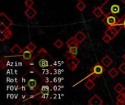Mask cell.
Wrapping results in <instances>:
<instances>
[{
  "label": "cell",
  "mask_w": 125,
  "mask_h": 105,
  "mask_svg": "<svg viewBox=\"0 0 125 105\" xmlns=\"http://www.w3.org/2000/svg\"><path fill=\"white\" fill-rule=\"evenodd\" d=\"M37 11L34 10V9H33L31 7H28L27 8V10L25 11V14H26V15L29 18V19H32L36 15H37Z\"/></svg>",
  "instance_id": "ba28073f"
},
{
  "label": "cell",
  "mask_w": 125,
  "mask_h": 105,
  "mask_svg": "<svg viewBox=\"0 0 125 105\" xmlns=\"http://www.w3.org/2000/svg\"><path fill=\"white\" fill-rule=\"evenodd\" d=\"M38 66L42 69H51L53 68V58L50 56L48 58H45V57H40V59L37 61Z\"/></svg>",
  "instance_id": "3957f363"
},
{
  "label": "cell",
  "mask_w": 125,
  "mask_h": 105,
  "mask_svg": "<svg viewBox=\"0 0 125 105\" xmlns=\"http://www.w3.org/2000/svg\"><path fill=\"white\" fill-rule=\"evenodd\" d=\"M84 86H85V87L88 89V90H92L94 86H95V83H94V81L93 80H88L86 83H85V84H84Z\"/></svg>",
  "instance_id": "9a60e30c"
},
{
  "label": "cell",
  "mask_w": 125,
  "mask_h": 105,
  "mask_svg": "<svg viewBox=\"0 0 125 105\" xmlns=\"http://www.w3.org/2000/svg\"><path fill=\"white\" fill-rule=\"evenodd\" d=\"M122 26H123V28L125 29V18H124L121 21H120V23H119Z\"/></svg>",
  "instance_id": "836d02e7"
},
{
  "label": "cell",
  "mask_w": 125,
  "mask_h": 105,
  "mask_svg": "<svg viewBox=\"0 0 125 105\" xmlns=\"http://www.w3.org/2000/svg\"><path fill=\"white\" fill-rule=\"evenodd\" d=\"M93 14L97 18H99L100 17H101L103 15V10H102V9H101V7H97L94 10H93Z\"/></svg>",
  "instance_id": "4fadbf2b"
},
{
  "label": "cell",
  "mask_w": 125,
  "mask_h": 105,
  "mask_svg": "<svg viewBox=\"0 0 125 105\" xmlns=\"http://www.w3.org/2000/svg\"><path fill=\"white\" fill-rule=\"evenodd\" d=\"M0 23H3L7 28H9L10 26L13 25V22L4 12H1V14H0Z\"/></svg>",
  "instance_id": "8992f818"
},
{
  "label": "cell",
  "mask_w": 125,
  "mask_h": 105,
  "mask_svg": "<svg viewBox=\"0 0 125 105\" xmlns=\"http://www.w3.org/2000/svg\"><path fill=\"white\" fill-rule=\"evenodd\" d=\"M111 28H112L114 30H115L116 32L119 33V32L122 30V29L123 28V26H122L120 23H118V24H116V25H115V26H111Z\"/></svg>",
  "instance_id": "44dd1931"
},
{
  "label": "cell",
  "mask_w": 125,
  "mask_h": 105,
  "mask_svg": "<svg viewBox=\"0 0 125 105\" xmlns=\"http://www.w3.org/2000/svg\"><path fill=\"white\" fill-rule=\"evenodd\" d=\"M1 34H2L5 37V38H6L7 39H10V38L12 37V34L11 31H10V29H8V30H7L5 32H4V33H1Z\"/></svg>",
  "instance_id": "ffe728a7"
},
{
  "label": "cell",
  "mask_w": 125,
  "mask_h": 105,
  "mask_svg": "<svg viewBox=\"0 0 125 105\" xmlns=\"http://www.w3.org/2000/svg\"><path fill=\"white\" fill-rule=\"evenodd\" d=\"M78 1H82V0H78Z\"/></svg>",
  "instance_id": "d590c367"
},
{
  "label": "cell",
  "mask_w": 125,
  "mask_h": 105,
  "mask_svg": "<svg viewBox=\"0 0 125 105\" xmlns=\"http://www.w3.org/2000/svg\"><path fill=\"white\" fill-rule=\"evenodd\" d=\"M48 55V52H47L43 48H41L38 50L37 54L36 56H37V57H41V58H42V57L47 56Z\"/></svg>",
  "instance_id": "2e32d148"
},
{
  "label": "cell",
  "mask_w": 125,
  "mask_h": 105,
  "mask_svg": "<svg viewBox=\"0 0 125 105\" xmlns=\"http://www.w3.org/2000/svg\"><path fill=\"white\" fill-rule=\"evenodd\" d=\"M54 45L56 46V48H60L63 45V42L61 39H56V42H54Z\"/></svg>",
  "instance_id": "cb8c5ba5"
},
{
  "label": "cell",
  "mask_w": 125,
  "mask_h": 105,
  "mask_svg": "<svg viewBox=\"0 0 125 105\" xmlns=\"http://www.w3.org/2000/svg\"><path fill=\"white\" fill-rule=\"evenodd\" d=\"M78 46H75V47L69 48V50H70L74 56H76V55L78 54Z\"/></svg>",
  "instance_id": "603a6c76"
},
{
  "label": "cell",
  "mask_w": 125,
  "mask_h": 105,
  "mask_svg": "<svg viewBox=\"0 0 125 105\" xmlns=\"http://www.w3.org/2000/svg\"><path fill=\"white\" fill-rule=\"evenodd\" d=\"M23 49L19 47V45H18L17 44L14 45V46L10 49V52L12 54H14L15 56H18L20 53H21L23 52Z\"/></svg>",
  "instance_id": "7c38bea8"
},
{
  "label": "cell",
  "mask_w": 125,
  "mask_h": 105,
  "mask_svg": "<svg viewBox=\"0 0 125 105\" xmlns=\"http://www.w3.org/2000/svg\"><path fill=\"white\" fill-rule=\"evenodd\" d=\"M74 55L69 50V51H67L66 53H65V55H64V57L67 58V59H70V58H71Z\"/></svg>",
  "instance_id": "f546056e"
},
{
  "label": "cell",
  "mask_w": 125,
  "mask_h": 105,
  "mask_svg": "<svg viewBox=\"0 0 125 105\" xmlns=\"http://www.w3.org/2000/svg\"><path fill=\"white\" fill-rule=\"evenodd\" d=\"M100 7L104 16L113 14L117 16L121 20L125 18V0H106Z\"/></svg>",
  "instance_id": "6da1fadb"
},
{
  "label": "cell",
  "mask_w": 125,
  "mask_h": 105,
  "mask_svg": "<svg viewBox=\"0 0 125 105\" xmlns=\"http://www.w3.org/2000/svg\"><path fill=\"white\" fill-rule=\"evenodd\" d=\"M105 67L103 65V64L101 63H97L96 64H94L92 69H91V73H93L94 75H97V77H100L101 76L104 72H105Z\"/></svg>",
  "instance_id": "5b68a950"
},
{
  "label": "cell",
  "mask_w": 125,
  "mask_h": 105,
  "mask_svg": "<svg viewBox=\"0 0 125 105\" xmlns=\"http://www.w3.org/2000/svg\"><path fill=\"white\" fill-rule=\"evenodd\" d=\"M27 49H29V50H31V51H34V50H35V49L37 48V46L33 43V42H29V44L28 45H26V47Z\"/></svg>",
  "instance_id": "7402d4cb"
},
{
  "label": "cell",
  "mask_w": 125,
  "mask_h": 105,
  "mask_svg": "<svg viewBox=\"0 0 125 105\" xmlns=\"http://www.w3.org/2000/svg\"><path fill=\"white\" fill-rule=\"evenodd\" d=\"M88 104L90 105H102L103 104V102L97 95L95 94L91 98V99L89 101Z\"/></svg>",
  "instance_id": "52a82bcc"
},
{
  "label": "cell",
  "mask_w": 125,
  "mask_h": 105,
  "mask_svg": "<svg viewBox=\"0 0 125 105\" xmlns=\"http://www.w3.org/2000/svg\"><path fill=\"white\" fill-rule=\"evenodd\" d=\"M78 44L79 43H78V42H73V43H71V44L68 45L67 47H68V48H73V47H75V46H78Z\"/></svg>",
  "instance_id": "d6a6232c"
},
{
  "label": "cell",
  "mask_w": 125,
  "mask_h": 105,
  "mask_svg": "<svg viewBox=\"0 0 125 105\" xmlns=\"http://www.w3.org/2000/svg\"><path fill=\"white\" fill-rule=\"evenodd\" d=\"M119 33L116 32L115 30H114L111 27H108V29H106V31H105V34L108 35L111 39H114L116 37V36Z\"/></svg>",
  "instance_id": "9c48e42d"
},
{
  "label": "cell",
  "mask_w": 125,
  "mask_h": 105,
  "mask_svg": "<svg viewBox=\"0 0 125 105\" xmlns=\"http://www.w3.org/2000/svg\"><path fill=\"white\" fill-rule=\"evenodd\" d=\"M125 89V87L121 84V83H117V85L114 87V91H116L118 94H120L123 90Z\"/></svg>",
  "instance_id": "ac0fdd59"
},
{
  "label": "cell",
  "mask_w": 125,
  "mask_h": 105,
  "mask_svg": "<svg viewBox=\"0 0 125 105\" xmlns=\"http://www.w3.org/2000/svg\"><path fill=\"white\" fill-rule=\"evenodd\" d=\"M121 20L116 16L115 15L110 14L108 15H106L103 19V23L107 26V27H111L113 26H115L118 23H119Z\"/></svg>",
  "instance_id": "7a4b0ae2"
},
{
  "label": "cell",
  "mask_w": 125,
  "mask_h": 105,
  "mask_svg": "<svg viewBox=\"0 0 125 105\" xmlns=\"http://www.w3.org/2000/svg\"><path fill=\"white\" fill-rule=\"evenodd\" d=\"M8 29H9V28H7L6 26H4L3 23H0V33H4Z\"/></svg>",
  "instance_id": "d4e9b609"
},
{
  "label": "cell",
  "mask_w": 125,
  "mask_h": 105,
  "mask_svg": "<svg viewBox=\"0 0 125 105\" xmlns=\"http://www.w3.org/2000/svg\"><path fill=\"white\" fill-rule=\"evenodd\" d=\"M101 63L105 67H109L113 64V59L110 58L108 56H105L101 61Z\"/></svg>",
  "instance_id": "8fae6325"
},
{
  "label": "cell",
  "mask_w": 125,
  "mask_h": 105,
  "mask_svg": "<svg viewBox=\"0 0 125 105\" xmlns=\"http://www.w3.org/2000/svg\"><path fill=\"white\" fill-rule=\"evenodd\" d=\"M71 59H72V61H73L76 66H78V65L80 64V61H79V59H78V58H76V56H73L71 58Z\"/></svg>",
  "instance_id": "4316f807"
},
{
  "label": "cell",
  "mask_w": 125,
  "mask_h": 105,
  "mask_svg": "<svg viewBox=\"0 0 125 105\" xmlns=\"http://www.w3.org/2000/svg\"><path fill=\"white\" fill-rule=\"evenodd\" d=\"M76 7L80 10V11H83L85 8H86V4L82 1H79V2L77 4Z\"/></svg>",
  "instance_id": "d6986e66"
},
{
  "label": "cell",
  "mask_w": 125,
  "mask_h": 105,
  "mask_svg": "<svg viewBox=\"0 0 125 105\" xmlns=\"http://www.w3.org/2000/svg\"><path fill=\"white\" fill-rule=\"evenodd\" d=\"M97 77V75H94V74H93V73H91V72H90V74H89V75L86 78V79H88V80H93V81H94Z\"/></svg>",
  "instance_id": "484cf974"
},
{
  "label": "cell",
  "mask_w": 125,
  "mask_h": 105,
  "mask_svg": "<svg viewBox=\"0 0 125 105\" xmlns=\"http://www.w3.org/2000/svg\"><path fill=\"white\" fill-rule=\"evenodd\" d=\"M103 40L105 43H108V42L111 40V39L108 35L105 34V35L103 36Z\"/></svg>",
  "instance_id": "4dcf8cb0"
},
{
  "label": "cell",
  "mask_w": 125,
  "mask_h": 105,
  "mask_svg": "<svg viewBox=\"0 0 125 105\" xmlns=\"http://www.w3.org/2000/svg\"><path fill=\"white\" fill-rule=\"evenodd\" d=\"M25 4H26V7H31L34 4V1H33V0H26Z\"/></svg>",
  "instance_id": "83f0119b"
},
{
  "label": "cell",
  "mask_w": 125,
  "mask_h": 105,
  "mask_svg": "<svg viewBox=\"0 0 125 105\" xmlns=\"http://www.w3.org/2000/svg\"></svg>",
  "instance_id": "8d00e7d4"
},
{
  "label": "cell",
  "mask_w": 125,
  "mask_h": 105,
  "mask_svg": "<svg viewBox=\"0 0 125 105\" xmlns=\"http://www.w3.org/2000/svg\"><path fill=\"white\" fill-rule=\"evenodd\" d=\"M66 63H67V67H68L71 71H74V70L77 68V67H78V66H76V65H75V64L72 61V59H71V58L67 59Z\"/></svg>",
  "instance_id": "5bb4252c"
},
{
  "label": "cell",
  "mask_w": 125,
  "mask_h": 105,
  "mask_svg": "<svg viewBox=\"0 0 125 105\" xmlns=\"http://www.w3.org/2000/svg\"><path fill=\"white\" fill-rule=\"evenodd\" d=\"M123 58H124V59L125 60V53L124 54V55H123Z\"/></svg>",
  "instance_id": "e575fe53"
},
{
  "label": "cell",
  "mask_w": 125,
  "mask_h": 105,
  "mask_svg": "<svg viewBox=\"0 0 125 105\" xmlns=\"http://www.w3.org/2000/svg\"><path fill=\"white\" fill-rule=\"evenodd\" d=\"M73 42H78V41L75 39V37H71L67 42V45H70V44H71V43H73Z\"/></svg>",
  "instance_id": "1f68e13d"
},
{
  "label": "cell",
  "mask_w": 125,
  "mask_h": 105,
  "mask_svg": "<svg viewBox=\"0 0 125 105\" xmlns=\"http://www.w3.org/2000/svg\"><path fill=\"white\" fill-rule=\"evenodd\" d=\"M18 56H20L23 58V62L29 66V64L30 63V61H32L33 58H34V55H33V52L29 50V49H27L26 48H25L23 50V52L21 53V55H18Z\"/></svg>",
  "instance_id": "277c9868"
},
{
  "label": "cell",
  "mask_w": 125,
  "mask_h": 105,
  "mask_svg": "<svg viewBox=\"0 0 125 105\" xmlns=\"http://www.w3.org/2000/svg\"><path fill=\"white\" fill-rule=\"evenodd\" d=\"M119 71H121V72H122V73L125 74V63H122V64L119 66Z\"/></svg>",
  "instance_id": "f1b7e54d"
},
{
  "label": "cell",
  "mask_w": 125,
  "mask_h": 105,
  "mask_svg": "<svg viewBox=\"0 0 125 105\" xmlns=\"http://www.w3.org/2000/svg\"><path fill=\"white\" fill-rule=\"evenodd\" d=\"M75 39L78 41V42L80 44V43H82L86 38V36L82 32V31H78L75 36H74Z\"/></svg>",
  "instance_id": "30bf717a"
},
{
  "label": "cell",
  "mask_w": 125,
  "mask_h": 105,
  "mask_svg": "<svg viewBox=\"0 0 125 105\" xmlns=\"http://www.w3.org/2000/svg\"><path fill=\"white\" fill-rule=\"evenodd\" d=\"M108 75L112 77V78H115L118 75H119V72L117 71V69H116L115 68H112L111 69H110L108 71Z\"/></svg>",
  "instance_id": "e0dca14e"
}]
</instances>
